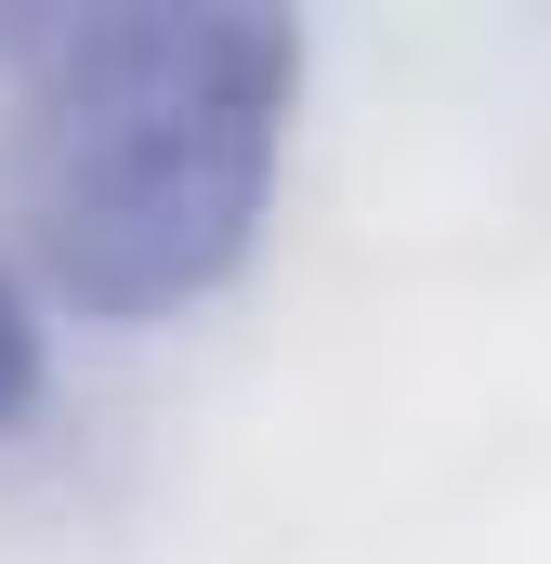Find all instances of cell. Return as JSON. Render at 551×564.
I'll return each instance as SVG.
<instances>
[{
  "instance_id": "obj_1",
  "label": "cell",
  "mask_w": 551,
  "mask_h": 564,
  "mask_svg": "<svg viewBox=\"0 0 551 564\" xmlns=\"http://www.w3.org/2000/svg\"><path fill=\"white\" fill-rule=\"evenodd\" d=\"M0 210L26 250V302L93 328H171L276 224V171L302 119L289 13H26L0 26Z\"/></svg>"
},
{
  "instance_id": "obj_2",
  "label": "cell",
  "mask_w": 551,
  "mask_h": 564,
  "mask_svg": "<svg viewBox=\"0 0 551 564\" xmlns=\"http://www.w3.org/2000/svg\"><path fill=\"white\" fill-rule=\"evenodd\" d=\"M40 408V302H26V276L0 263V433Z\"/></svg>"
}]
</instances>
